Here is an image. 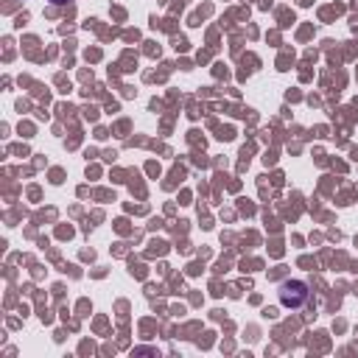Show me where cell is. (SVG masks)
<instances>
[{"label":"cell","mask_w":358,"mask_h":358,"mask_svg":"<svg viewBox=\"0 0 358 358\" xmlns=\"http://www.w3.org/2000/svg\"><path fill=\"white\" fill-rule=\"evenodd\" d=\"M50 3H54V6H65V3H68V0H50Z\"/></svg>","instance_id":"cell-2"},{"label":"cell","mask_w":358,"mask_h":358,"mask_svg":"<svg viewBox=\"0 0 358 358\" xmlns=\"http://www.w3.org/2000/svg\"><path fill=\"white\" fill-rule=\"evenodd\" d=\"M308 299V286L302 280H291V283H283L280 286V302L286 308H299V305Z\"/></svg>","instance_id":"cell-1"}]
</instances>
